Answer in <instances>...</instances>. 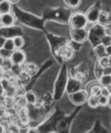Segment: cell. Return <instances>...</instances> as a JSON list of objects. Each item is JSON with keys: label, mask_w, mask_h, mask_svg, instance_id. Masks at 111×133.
<instances>
[{"label": "cell", "mask_w": 111, "mask_h": 133, "mask_svg": "<svg viewBox=\"0 0 111 133\" xmlns=\"http://www.w3.org/2000/svg\"><path fill=\"white\" fill-rule=\"evenodd\" d=\"M105 34H106V30L103 25H101L99 23L93 24L87 29V40L94 48L101 43V40Z\"/></svg>", "instance_id": "6da1fadb"}, {"label": "cell", "mask_w": 111, "mask_h": 133, "mask_svg": "<svg viewBox=\"0 0 111 133\" xmlns=\"http://www.w3.org/2000/svg\"><path fill=\"white\" fill-rule=\"evenodd\" d=\"M88 25V21L86 19L85 14L76 11L73 12L69 19V26L70 28L74 29H81V28H86Z\"/></svg>", "instance_id": "7a4b0ae2"}, {"label": "cell", "mask_w": 111, "mask_h": 133, "mask_svg": "<svg viewBox=\"0 0 111 133\" xmlns=\"http://www.w3.org/2000/svg\"><path fill=\"white\" fill-rule=\"evenodd\" d=\"M102 11V8H101V5L99 2L95 3L94 5H92L85 12V16H86V19L88 21V24H96L98 23L99 21V17H100V14Z\"/></svg>", "instance_id": "3957f363"}, {"label": "cell", "mask_w": 111, "mask_h": 133, "mask_svg": "<svg viewBox=\"0 0 111 133\" xmlns=\"http://www.w3.org/2000/svg\"><path fill=\"white\" fill-rule=\"evenodd\" d=\"M70 38L72 42L83 43L85 40H87V29L86 28H81V29L70 28Z\"/></svg>", "instance_id": "277c9868"}, {"label": "cell", "mask_w": 111, "mask_h": 133, "mask_svg": "<svg viewBox=\"0 0 111 133\" xmlns=\"http://www.w3.org/2000/svg\"><path fill=\"white\" fill-rule=\"evenodd\" d=\"M69 98L71 100V102L75 104V105H82L84 104L86 101H87V98H88V93L86 90H79L75 93H72L69 95Z\"/></svg>", "instance_id": "5b68a950"}, {"label": "cell", "mask_w": 111, "mask_h": 133, "mask_svg": "<svg viewBox=\"0 0 111 133\" xmlns=\"http://www.w3.org/2000/svg\"><path fill=\"white\" fill-rule=\"evenodd\" d=\"M0 35L4 36L5 38H13L16 36L21 35V29L16 25L10 26V27L0 26Z\"/></svg>", "instance_id": "8992f818"}, {"label": "cell", "mask_w": 111, "mask_h": 133, "mask_svg": "<svg viewBox=\"0 0 111 133\" xmlns=\"http://www.w3.org/2000/svg\"><path fill=\"white\" fill-rule=\"evenodd\" d=\"M10 62L13 64V65H23L26 61V54L24 51L22 50H14L11 54V57H10Z\"/></svg>", "instance_id": "52a82bcc"}, {"label": "cell", "mask_w": 111, "mask_h": 133, "mask_svg": "<svg viewBox=\"0 0 111 133\" xmlns=\"http://www.w3.org/2000/svg\"><path fill=\"white\" fill-rule=\"evenodd\" d=\"M79 90H81V82L79 79H77V78H74V77L68 78L67 86H66L67 93L70 95V94L75 93V92H77Z\"/></svg>", "instance_id": "ba28073f"}, {"label": "cell", "mask_w": 111, "mask_h": 133, "mask_svg": "<svg viewBox=\"0 0 111 133\" xmlns=\"http://www.w3.org/2000/svg\"><path fill=\"white\" fill-rule=\"evenodd\" d=\"M16 21H17V17L13 12H9V14H5V15L0 16V25L3 27L13 26Z\"/></svg>", "instance_id": "9c48e42d"}, {"label": "cell", "mask_w": 111, "mask_h": 133, "mask_svg": "<svg viewBox=\"0 0 111 133\" xmlns=\"http://www.w3.org/2000/svg\"><path fill=\"white\" fill-rule=\"evenodd\" d=\"M102 89L103 87L99 84V82H92L90 83V86L85 89L88 93V95H93V96H100L102 94Z\"/></svg>", "instance_id": "30bf717a"}, {"label": "cell", "mask_w": 111, "mask_h": 133, "mask_svg": "<svg viewBox=\"0 0 111 133\" xmlns=\"http://www.w3.org/2000/svg\"><path fill=\"white\" fill-rule=\"evenodd\" d=\"M12 4L7 1V0H4L3 2L0 3V16L2 15H5V14H9V12H12Z\"/></svg>", "instance_id": "8fae6325"}, {"label": "cell", "mask_w": 111, "mask_h": 133, "mask_svg": "<svg viewBox=\"0 0 111 133\" xmlns=\"http://www.w3.org/2000/svg\"><path fill=\"white\" fill-rule=\"evenodd\" d=\"M24 98H25L26 103L31 104V105L36 104L37 100H38L37 95L33 92V91H28V92H26V93H25V95H24Z\"/></svg>", "instance_id": "7c38bea8"}, {"label": "cell", "mask_w": 111, "mask_h": 133, "mask_svg": "<svg viewBox=\"0 0 111 133\" xmlns=\"http://www.w3.org/2000/svg\"><path fill=\"white\" fill-rule=\"evenodd\" d=\"M23 70H24L26 73H28L30 76H32V75H34V74L36 73L37 65L34 64V63H26L24 68H23Z\"/></svg>", "instance_id": "4fadbf2b"}, {"label": "cell", "mask_w": 111, "mask_h": 133, "mask_svg": "<svg viewBox=\"0 0 111 133\" xmlns=\"http://www.w3.org/2000/svg\"><path fill=\"white\" fill-rule=\"evenodd\" d=\"M94 53H95V55L98 57V59L101 58V57L107 56V55H106V48H105L104 45H102L101 43L98 44V45H96V46H94Z\"/></svg>", "instance_id": "5bb4252c"}, {"label": "cell", "mask_w": 111, "mask_h": 133, "mask_svg": "<svg viewBox=\"0 0 111 133\" xmlns=\"http://www.w3.org/2000/svg\"><path fill=\"white\" fill-rule=\"evenodd\" d=\"M30 77H31V76H30L28 73H26L24 70H22V71L18 74V81H19L20 85H26V84H28L29 81H30Z\"/></svg>", "instance_id": "9a60e30c"}, {"label": "cell", "mask_w": 111, "mask_h": 133, "mask_svg": "<svg viewBox=\"0 0 111 133\" xmlns=\"http://www.w3.org/2000/svg\"><path fill=\"white\" fill-rule=\"evenodd\" d=\"M98 82L99 84L105 88V87H108L111 85V74H103L100 78H98Z\"/></svg>", "instance_id": "2e32d148"}, {"label": "cell", "mask_w": 111, "mask_h": 133, "mask_svg": "<svg viewBox=\"0 0 111 133\" xmlns=\"http://www.w3.org/2000/svg\"><path fill=\"white\" fill-rule=\"evenodd\" d=\"M82 0H64V3L66 4V6L68 8H71V9H76L80 6Z\"/></svg>", "instance_id": "e0dca14e"}, {"label": "cell", "mask_w": 111, "mask_h": 133, "mask_svg": "<svg viewBox=\"0 0 111 133\" xmlns=\"http://www.w3.org/2000/svg\"><path fill=\"white\" fill-rule=\"evenodd\" d=\"M87 105L91 107V108H97L99 107V100H98V97L97 96H93V95H88V98H87V101H86Z\"/></svg>", "instance_id": "ac0fdd59"}, {"label": "cell", "mask_w": 111, "mask_h": 133, "mask_svg": "<svg viewBox=\"0 0 111 133\" xmlns=\"http://www.w3.org/2000/svg\"><path fill=\"white\" fill-rule=\"evenodd\" d=\"M13 42L16 45V50H22V48L25 45V40H24L22 35L13 37Z\"/></svg>", "instance_id": "d6986e66"}, {"label": "cell", "mask_w": 111, "mask_h": 133, "mask_svg": "<svg viewBox=\"0 0 111 133\" xmlns=\"http://www.w3.org/2000/svg\"><path fill=\"white\" fill-rule=\"evenodd\" d=\"M109 21H110V19H109V14H108V12H106V11H104V10H102V11H101V14H100V17H99V21H98V23L104 26V25H105V24H107Z\"/></svg>", "instance_id": "ffe728a7"}, {"label": "cell", "mask_w": 111, "mask_h": 133, "mask_svg": "<svg viewBox=\"0 0 111 133\" xmlns=\"http://www.w3.org/2000/svg\"><path fill=\"white\" fill-rule=\"evenodd\" d=\"M101 66L103 67V68H108V67H111L110 66V58H109V56H104V57H101V58H99L98 59V61H97Z\"/></svg>", "instance_id": "44dd1931"}, {"label": "cell", "mask_w": 111, "mask_h": 133, "mask_svg": "<svg viewBox=\"0 0 111 133\" xmlns=\"http://www.w3.org/2000/svg\"><path fill=\"white\" fill-rule=\"evenodd\" d=\"M104 72H105V68H103L98 62H96V66L94 68V73H95L96 77L97 78H100L104 74Z\"/></svg>", "instance_id": "7402d4cb"}, {"label": "cell", "mask_w": 111, "mask_h": 133, "mask_svg": "<svg viewBox=\"0 0 111 133\" xmlns=\"http://www.w3.org/2000/svg\"><path fill=\"white\" fill-rule=\"evenodd\" d=\"M4 49L7 50V51H9V52H13L16 50L13 38H6V41L4 43Z\"/></svg>", "instance_id": "603a6c76"}, {"label": "cell", "mask_w": 111, "mask_h": 133, "mask_svg": "<svg viewBox=\"0 0 111 133\" xmlns=\"http://www.w3.org/2000/svg\"><path fill=\"white\" fill-rule=\"evenodd\" d=\"M109 98L110 97H108V96H105V95H100V96H98V100H99V105L101 106V107H105V106H108V104H109Z\"/></svg>", "instance_id": "cb8c5ba5"}, {"label": "cell", "mask_w": 111, "mask_h": 133, "mask_svg": "<svg viewBox=\"0 0 111 133\" xmlns=\"http://www.w3.org/2000/svg\"><path fill=\"white\" fill-rule=\"evenodd\" d=\"M11 86V82L8 79V78H6V77H2L1 79H0V87L5 91L8 87H10Z\"/></svg>", "instance_id": "d4e9b609"}, {"label": "cell", "mask_w": 111, "mask_h": 133, "mask_svg": "<svg viewBox=\"0 0 111 133\" xmlns=\"http://www.w3.org/2000/svg\"><path fill=\"white\" fill-rule=\"evenodd\" d=\"M101 44L104 45L105 48L110 46L111 45V35H109V34H105V35L103 36L102 40H101Z\"/></svg>", "instance_id": "484cf974"}, {"label": "cell", "mask_w": 111, "mask_h": 133, "mask_svg": "<svg viewBox=\"0 0 111 133\" xmlns=\"http://www.w3.org/2000/svg\"><path fill=\"white\" fill-rule=\"evenodd\" d=\"M11 54H12V52H9V51L5 50L4 48L0 50V56H1L3 59H5V60H9L10 57H11Z\"/></svg>", "instance_id": "4316f807"}, {"label": "cell", "mask_w": 111, "mask_h": 133, "mask_svg": "<svg viewBox=\"0 0 111 133\" xmlns=\"http://www.w3.org/2000/svg\"><path fill=\"white\" fill-rule=\"evenodd\" d=\"M5 41H6V38H5L4 36H1V35H0V50L4 48V43H5Z\"/></svg>", "instance_id": "83f0119b"}, {"label": "cell", "mask_w": 111, "mask_h": 133, "mask_svg": "<svg viewBox=\"0 0 111 133\" xmlns=\"http://www.w3.org/2000/svg\"><path fill=\"white\" fill-rule=\"evenodd\" d=\"M26 133H39V131H38V129H37V128L32 127V128L27 129V130H26Z\"/></svg>", "instance_id": "f1b7e54d"}, {"label": "cell", "mask_w": 111, "mask_h": 133, "mask_svg": "<svg viewBox=\"0 0 111 133\" xmlns=\"http://www.w3.org/2000/svg\"><path fill=\"white\" fill-rule=\"evenodd\" d=\"M106 55H107V56H109V57L111 56V45L110 46H107V48H106Z\"/></svg>", "instance_id": "f546056e"}, {"label": "cell", "mask_w": 111, "mask_h": 133, "mask_svg": "<svg viewBox=\"0 0 111 133\" xmlns=\"http://www.w3.org/2000/svg\"><path fill=\"white\" fill-rule=\"evenodd\" d=\"M5 59H3L1 56H0V67H3V65H4V63H5Z\"/></svg>", "instance_id": "4dcf8cb0"}, {"label": "cell", "mask_w": 111, "mask_h": 133, "mask_svg": "<svg viewBox=\"0 0 111 133\" xmlns=\"http://www.w3.org/2000/svg\"><path fill=\"white\" fill-rule=\"evenodd\" d=\"M0 133H4V127L0 124Z\"/></svg>", "instance_id": "1f68e13d"}, {"label": "cell", "mask_w": 111, "mask_h": 133, "mask_svg": "<svg viewBox=\"0 0 111 133\" xmlns=\"http://www.w3.org/2000/svg\"><path fill=\"white\" fill-rule=\"evenodd\" d=\"M7 1H9V2L11 3V4H13V3H17V2L19 1V0H7Z\"/></svg>", "instance_id": "d6a6232c"}, {"label": "cell", "mask_w": 111, "mask_h": 133, "mask_svg": "<svg viewBox=\"0 0 111 133\" xmlns=\"http://www.w3.org/2000/svg\"><path fill=\"white\" fill-rule=\"evenodd\" d=\"M108 106H109V107L111 108V97L109 98V104H108Z\"/></svg>", "instance_id": "836d02e7"}, {"label": "cell", "mask_w": 111, "mask_h": 133, "mask_svg": "<svg viewBox=\"0 0 111 133\" xmlns=\"http://www.w3.org/2000/svg\"><path fill=\"white\" fill-rule=\"evenodd\" d=\"M49 133H59V132H57V131H51V132H49Z\"/></svg>", "instance_id": "e575fe53"}, {"label": "cell", "mask_w": 111, "mask_h": 133, "mask_svg": "<svg viewBox=\"0 0 111 133\" xmlns=\"http://www.w3.org/2000/svg\"><path fill=\"white\" fill-rule=\"evenodd\" d=\"M3 1H4V0H0V3H1V2H3Z\"/></svg>", "instance_id": "d590c367"}]
</instances>
